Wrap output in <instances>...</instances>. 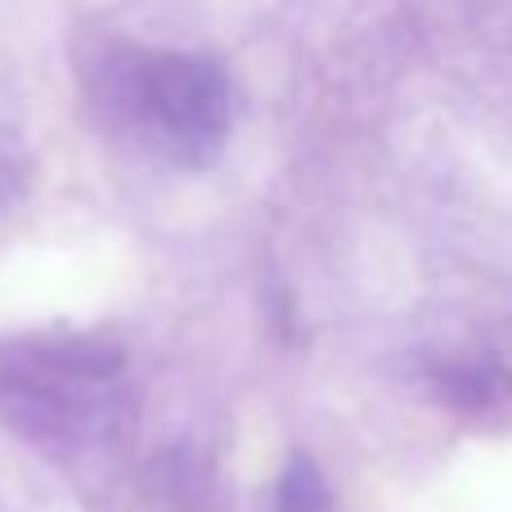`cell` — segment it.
Segmentation results:
<instances>
[{
	"label": "cell",
	"instance_id": "cell-1",
	"mask_svg": "<svg viewBox=\"0 0 512 512\" xmlns=\"http://www.w3.org/2000/svg\"><path fill=\"white\" fill-rule=\"evenodd\" d=\"M117 108L162 158L207 167L230 140V81L212 59L140 50L117 72Z\"/></svg>",
	"mask_w": 512,
	"mask_h": 512
}]
</instances>
